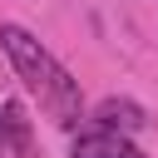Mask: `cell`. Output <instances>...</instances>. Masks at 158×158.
I'll return each instance as SVG.
<instances>
[{
	"label": "cell",
	"mask_w": 158,
	"mask_h": 158,
	"mask_svg": "<svg viewBox=\"0 0 158 158\" xmlns=\"http://www.w3.org/2000/svg\"><path fill=\"white\" fill-rule=\"evenodd\" d=\"M0 49H5V59H10V69L20 74V84L40 99V109L59 123V128H74L79 118H84V94H79V79L25 30V25H15V20H5L0 25Z\"/></svg>",
	"instance_id": "6da1fadb"
},
{
	"label": "cell",
	"mask_w": 158,
	"mask_h": 158,
	"mask_svg": "<svg viewBox=\"0 0 158 158\" xmlns=\"http://www.w3.org/2000/svg\"><path fill=\"white\" fill-rule=\"evenodd\" d=\"M0 158H40L35 128L20 99H0Z\"/></svg>",
	"instance_id": "7a4b0ae2"
},
{
	"label": "cell",
	"mask_w": 158,
	"mask_h": 158,
	"mask_svg": "<svg viewBox=\"0 0 158 158\" xmlns=\"http://www.w3.org/2000/svg\"><path fill=\"white\" fill-rule=\"evenodd\" d=\"M69 158H143V148L128 133H109V128H89L69 143Z\"/></svg>",
	"instance_id": "3957f363"
},
{
	"label": "cell",
	"mask_w": 158,
	"mask_h": 158,
	"mask_svg": "<svg viewBox=\"0 0 158 158\" xmlns=\"http://www.w3.org/2000/svg\"><path fill=\"white\" fill-rule=\"evenodd\" d=\"M94 128H109V133H138L143 123H148V114H143V104H133V99H118V94H109V99H99L94 104Z\"/></svg>",
	"instance_id": "277c9868"
}]
</instances>
